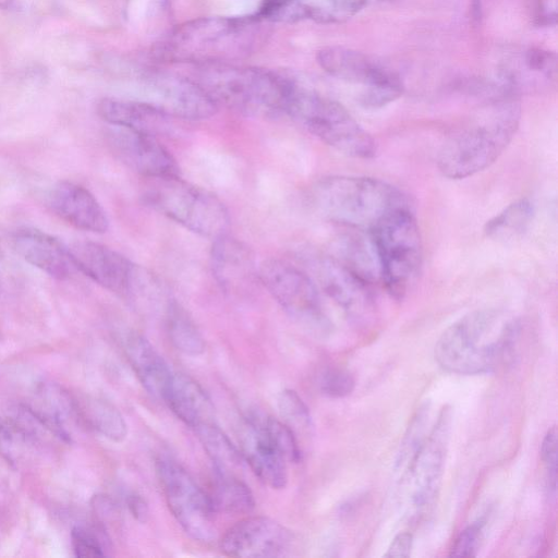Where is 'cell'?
Listing matches in <instances>:
<instances>
[{"label":"cell","instance_id":"obj_1","mask_svg":"<svg viewBox=\"0 0 558 558\" xmlns=\"http://www.w3.org/2000/svg\"><path fill=\"white\" fill-rule=\"evenodd\" d=\"M520 330L518 318L505 311H473L441 333L435 345V360L452 374L493 373L513 360Z\"/></svg>","mask_w":558,"mask_h":558},{"label":"cell","instance_id":"obj_2","mask_svg":"<svg viewBox=\"0 0 558 558\" xmlns=\"http://www.w3.org/2000/svg\"><path fill=\"white\" fill-rule=\"evenodd\" d=\"M268 35L265 22L250 16L199 17L174 27L157 46L161 60L195 64L230 63L257 51Z\"/></svg>","mask_w":558,"mask_h":558},{"label":"cell","instance_id":"obj_3","mask_svg":"<svg viewBox=\"0 0 558 558\" xmlns=\"http://www.w3.org/2000/svg\"><path fill=\"white\" fill-rule=\"evenodd\" d=\"M197 82L217 102L246 116L274 118L284 113L294 80L286 72L235 65L195 64Z\"/></svg>","mask_w":558,"mask_h":558},{"label":"cell","instance_id":"obj_4","mask_svg":"<svg viewBox=\"0 0 558 558\" xmlns=\"http://www.w3.org/2000/svg\"><path fill=\"white\" fill-rule=\"evenodd\" d=\"M520 121L513 102L498 104L451 133L437 154L446 178L460 180L493 165L512 141Z\"/></svg>","mask_w":558,"mask_h":558},{"label":"cell","instance_id":"obj_5","mask_svg":"<svg viewBox=\"0 0 558 558\" xmlns=\"http://www.w3.org/2000/svg\"><path fill=\"white\" fill-rule=\"evenodd\" d=\"M312 198L326 219L368 232L389 213L410 207L398 187L369 177H325L314 184Z\"/></svg>","mask_w":558,"mask_h":558},{"label":"cell","instance_id":"obj_6","mask_svg":"<svg viewBox=\"0 0 558 558\" xmlns=\"http://www.w3.org/2000/svg\"><path fill=\"white\" fill-rule=\"evenodd\" d=\"M284 114L347 156L371 159L377 153L375 140L341 104L322 96L295 78L287 96Z\"/></svg>","mask_w":558,"mask_h":558},{"label":"cell","instance_id":"obj_7","mask_svg":"<svg viewBox=\"0 0 558 558\" xmlns=\"http://www.w3.org/2000/svg\"><path fill=\"white\" fill-rule=\"evenodd\" d=\"M379 277L396 300L415 283L423 260L421 232L410 207L396 209L369 231Z\"/></svg>","mask_w":558,"mask_h":558},{"label":"cell","instance_id":"obj_8","mask_svg":"<svg viewBox=\"0 0 558 558\" xmlns=\"http://www.w3.org/2000/svg\"><path fill=\"white\" fill-rule=\"evenodd\" d=\"M142 198L146 206L194 233L213 240L227 233L230 217L225 204L180 175L150 179Z\"/></svg>","mask_w":558,"mask_h":558},{"label":"cell","instance_id":"obj_9","mask_svg":"<svg viewBox=\"0 0 558 558\" xmlns=\"http://www.w3.org/2000/svg\"><path fill=\"white\" fill-rule=\"evenodd\" d=\"M258 279L282 310L305 331L326 337L332 324L313 279L299 268L275 258L262 263Z\"/></svg>","mask_w":558,"mask_h":558},{"label":"cell","instance_id":"obj_10","mask_svg":"<svg viewBox=\"0 0 558 558\" xmlns=\"http://www.w3.org/2000/svg\"><path fill=\"white\" fill-rule=\"evenodd\" d=\"M316 60L329 75L339 80L361 84L360 101L366 107H383L403 92L399 75L371 57L344 47L322 48Z\"/></svg>","mask_w":558,"mask_h":558},{"label":"cell","instance_id":"obj_11","mask_svg":"<svg viewBox=\"0 0 558 558\" xmlns=\"http://www.w3.org/2000/svg\"><path fill=\"white\" fill-rule=\"evenodd\" d=\"M156 473L172 515L193 539L208 543L216 526L208 495L179 463L169 458L156 461Z\"/></svg>","mask_w":558,"mask_h":558},{"label":"cell","instance_id":"obj_12","mask_svg":"<svg viewBox=\"0 0 558 558\" xmlns=\"http://www.w3.org/2000/svg\"><path fill=\"white\" fill-rule=\"evenodd\" d=\"M451 424V409L446 405L429 435L405 466L404 484L415 510L426 509L437 496L445 466Z\"/></svg>","mask_w":558,"mask_h":558},{"label":"cell","instance_id":"obj_13","mask_svg":"<svg viewBox=\"0 0 558 558\" xmlns=\"http://www.w3.org/2000/svg\"><path fill=\"white\" fill-rule=\"evenodd\" d=\"M293 535L278 521L264 517H247L232 525L220 539L221 551L230 557L278 558L288 556Z\"/></svg>","mask_w":558,"mask_h":558},{"label":"cell","instance_id":"obj_14","mask_svg":"<svg viewBox=\"0 0 558 558\" xmlns=\"http://www.w3.org/2000/svg\"><path fill=\"white\" fill-rule=\"evenodd\" d=\"M312 267L319 287L352 322L365 324L374 317L375 302L365 278L331 257H318Z\"/></svg>","mask_w":558,"mask_h":558},{"label":"cell","instance_id":"obj_15","mask_svg":"<svg viewBox=\"0 0 558 558\" xmlns=\"http://www.w3.org/2000/svg\"><path fill=\"white\" fill-rule=\"evenodd\" d=\"M74 268L105 289L130 298L141 266L117 251L90 241L68 246Z\"/></svg>","mask_w":558,"mask_h":558},{"label":"cell","instance_id":"obj_16","mask_svg":"<svg viewBox=\"0 0 558 558\" xmlns=\"http://www.w3.org/2000/svg\"><path fill=\"white\" fill-rule=\"evenodd\" d=\"M149 100L146 101L171 118L204 120L217 111V102L193 78L172 74L148 77Z\"/></svg>","mask_w":558,"mask_h":558},{"label":"cell","instance_id":"obj_17","mask_svg":"<svg viewBox=\"0 0 558 558\" xmlns=\"http://www.w3.org/2000/svg\"><path fill=\"white\" fill-rule=\"evenodd\" d=\"M112 142L120 158L134 171L146 177L166 178L180 175V168L156 136L116 126Z\"/></svg>","mask_w":558,"mask_h":558},{"label":"cell","instance_id":"obj_18","mask_svg":"<svg viewBox=\"0 0 558 558\" xmlns=\"http://www.w3.org/2000/svg\"><path fill=\"white\" fill-rule=\"evenodd\" d=\"M51 211L71 226L89 232L104 233L109 220L97 198L85 187L69 182H58L47 196Z\"/></svg>","mask_w":558,"mask_h":558},{"label":"cell","instance_id":"obj_19","mask_svg":"<svg viewBox=\"0 0 558 558\" xmlns=\"http://www.w3.org/2000/svg\"><path fill=\"white\" fill-rule=\"evenodd\" d=\"M240 442L243 458L259 481L274 489L284 488L288 483L287 460L265 435L256 414L244 418Z\"/></svg>","mask_w":558,"mask_h":558},{"label":"cell","instance_id":"obj_20","mask_svg":"<svg viewBox=\"0 0 558 558\" xmlns=\"http://www.w3.org/2000/svg\"><path fill=\"white\" fill-rule=\"evenodd\" d=\"M210 265L218 284L228 292L251 288L258 279L252 251L227 233L213 240Z\"/></svg>","mask_w":558,"mask_h":558},{"label":"cell","instance_id":"obj_21","mask_svg":"<svg viewBox=\"0 0 558 558\" xmlns=\"http://www.w3.org/2000/svg\"><path fill=\"white\" fill-rule=\"evenodd\" d=\"M15 252L28 264L57 279H65L74 268L69 248L54 236L32 228L12 235Z\"/></svg>","mask_w":558,"mask_h":558},{"label":"cell","instance_id":"obj_22","mask_svg":"<svg viewBox=\"0 0 558 558\" xmlns=\"http://www.w3.org/2000/svg\"><path fill=\"white\" fill-rule=\"evenodd\" d=\"M99 117L107 123L153 136L170 134L171 117L146 101L104 98L97 106Z\"/></svg>","mask_w":558,"mask_h":558},{"label":"cell","instance_id":"obj_23","mask_svg":"<svg viewBox=\"0 0 558 558\" xmlns=\"http://www.w3.org/2000/svg\"><path fill=\"white\" fill-rule=\"evenodd\" d=\"M191 428L215 422V408L203 387L183 373H173L161 398Z\"/></svg>","mask_w":558,"mask_h":558},{"label":"cell","instance_id":"obj_24","mask_svg":"<svg viewBox=\"0 0 558 558\" xmlns=\"http://www.w3.org/2000/svg\"><path fill=\"white\" fill-rule=\"evenodd\" d=\"M123 348L143 387L161 399L173 374L167 362L144 336L134 331L125 336Z\"/></svg>","mask_w":558,"mask_h":558},{"label":"cell","instance_id":"obj_25","mask_svg":"<svg viewBox=\"0 0 558 558\" xmlns=\"http://www.w3.org/2000/svg\"><path fill=\"white\" fill-rule=\"evenodd\" d=\"M367 0H291L286 22L312 20L317 23H339L354 16Z\"/></svg>","mask_w":558,"mask_h":558},{"label":"cell","instance_id":"obj_26","mask_svg":"<svg viewBox=\"0 0 558 558\" xmlns=\"http://www.w3.org/2000/svg\"><path fill=\"white\" fill-rule=\"evenodd\" d=\"M207 495L215 511L246 514L255 507L250 487L228 472L216 470Z\"/></svg>","mask_w":558,"mask_h":558},{"label":"cell","instance_id":"obj_27","mask_svg":"<svg viewBox=\"0 0 558 558\" xmlns=\"http://www.w3.org/2000/svg\"><path fill=\"white\" fill-rule=\"evenodd\" d=\"M166 326L173 347L180 352L196 356L205 351V340L186 310L175 300L166 305Z\"/></svg>","mask_w":558,"mask_h":558},{"label":"cell","instance_id":"obj_28","mask_svg":"<svg viewBox=\"0 0 558 558\" xmlns=\"http://www.w3.org/2000/svg\"><path fill=\"white\" fill-rule=\"evenodd\" d=\"M76 403L77 414L98 433L108 439L120 442L128 435L126 423L120 411L108 401L86 398Z\"/></svg>","mask_w":558,"mask_h":558},{"label":"cell","instance_id":"obj_29","mask_svg":"<svg viewBox=\"0 0 558 558\" xmlns=\"http://www.w3.org/2000/svg\"><path fill=\"white\" fill-rule=\"evenodd\" d=\"M535 207L529 198H520L509 204L484 226L487 238L506 241L521 235L530 227Z\"/></svg>","mask_w":558,"mask_h":558},{"label":"cell","instance_id":"obj_30","mask_svg":"<svg viewBox=\"0 0 558 558\" xmlns=\"http://www.w3.org/2000/svg\"><path fill=\"white\" fill-rule=\"evenodd\" d=\"M205 451L215 464V469L231 473L241 466L243 456L216 422L194 428Z\"/></svg>","mask_w":558,"mask_h":558},{"label":"cell","instance_id":"obj_31","mask_svg":"<svg viewBox=\"0 0 558 558\" xmlns=\"http://www.w3.org/2000/svg\"><path fill=\"white\" fill-rule=\"evenodd\" d=\"M71 543L76 557H101L109 550L110 539L100 523L92 526L76 525L71 532Z\"/></svg>","mask_w":558,"mask_h":558},{"label":"cell","instance_id":"obj_32","mask_svg":"<svg viewBox=\"0 0 558 558\" xmlns=\"http://www.w3.org/2000/svg\"><path fill=\"white\" fill-rule=\"evenodd\" d=\"M256 418L275 448L289 462L301 460V449L290 425L271 416L256 415Z\"/></svg>","mask_w":558,"mask_h":558},{"label":"cell","instance_id":"obj_33","mask_svg":"<svg viewBox=\"0 0 558 558\" xmlns=\"http://www.w3.org/2000/svg\"><path fill=\"white\" fill-rule=\"evenodd\" d=\"M429 404L425 403L412 417L398 451L397 466L405 468L426 438Z\"/></svg>","mask_w":558,"mask_h":558},{"label":"cell","instance_id":"obj_34","mask_svg":"<svg viewBox=\"0 0 558 558\" xmlns=\"http://www.w3.org/2000/svg\"><path fill=\"white\" fill-rule=\"evenodd\" d=\"M278 408L283 418L294 427L308 430L312 427V417L307 405L296 391L284 389L278 397Z\"/></svg>","mask_w":558,"mask_h":558},{"label":"cell","instance_id":"obj_35","mask_svg":"<svg viewBox=\"0 0 558 558\" xmlns=\"http://www.w3.org/2000/svg\"><path fill=\"white\" fill-rule=\"evenodd\" d=\"M320 391L331 398H342L350 395L354 389V378L345 369L328 368L319 379Z\"/></svg>","mask_w":558,"mask_h":558},{"label":"cell","instance_id":"obj_36","mask_svg":"<svg viewBox=\"0 0 558 558\" xmlns=\"http://www.w3.org/2000/svg\"><path fill=\"white\" fill-rule=\"evenodd\" d=\"M485 520L480 519L466 526L458 535L451 551V557H475L483 539Z\"/></svg>","mask_w":558,"mask_h":558},{"label":"cell","instance_id":"obj_37","mask_svg":"<svg viewBox=\"0 0 558 558\" xmlns=\"http://www.w3.org/2000/svg\"><path fill=\"white\" fill-rule=\"evenodd\" d=\"M557 436L556 426L548 429L541 448L542 459L546 468L547 487L553 493L556 492L557 483Z\"/></svg>","mask_w":558,"mask_h":558},{"label":"cell","instance_id":"obj_38","mask_svg":"<svg viewBox=\"0 0 558 558\" xmlns=\"http://www.w3.org/2000/svg\"><path fill=\"white\" fill-rule=\"evenodd\" d=\"M526 63L531 70L549 75L555 69V56L541 49H531L526 54Z\"/></svg>","mask_w":558,"mask_h":558},{"label":"cell","instance_id":"obj_39","mask_svg":"<svg viewBox=\"0 0 558 558\" xmlns=\"http://www.w3.org/2000/svg\"><path fill=\"white\" fill-rule=\"evenodd\" d=\"M413 535L409 532H401L395 536L390 543L386 558H408L411 555Z\"/></svg>","mask_w":558,"mask_h":558},{"label":"cell","instance_id":"obj_40","mask_svg":"<svg viewBox=\"0 0 558 558\" xmlns=\"http://www.w3.org/2000/svg\"><path fill=\"white\" fill-rule=\"evenodd\" d=\"M126 505L131 514L141 523H145L149 517V508L145 499L133 493L128 495Z\"/></svg>","mask_w":558,"mask_h":558},{"label":"cell","instance_id":"obj_41","mask_svg":"<svg viewBox=\"0 0 558 558\" xmlns=\"http://www.w3.org/2000/svg\"><path fill=\"white\" fill-rule=\"evenodd\" d=\"M558 0H539L538 19L544 25H553L557 21Z\"/></svg>","mask_w":558,"mask_h":558},{"label":"cell","instance_id":"obj_42","mask_svg":"<svg viewBox=\"0 0 558 558\" xmlns=\"http://www.w3.org/2000/svg\"><path fill=\"white\" fill-rule=\"evenodd\" d=\"M17 0H0V9L15 11Z\"/></svg>","mask_w":558,"mask_h":558},{"label":"cell","instance_id":"obj_43","mask_svg":"<svg viewBox=\"0 0 558 558\" xmlns=\"http://www.w3.org/2000/svg\"><path fill=\"white\" fill-rule=\"evenodd\" d=\"M4 266L5 265H4L3 255L0 250V289L3 288V286H4V278H5Z\"/></svg>","mask_w":558,"mask_h":558}]
</instances>
